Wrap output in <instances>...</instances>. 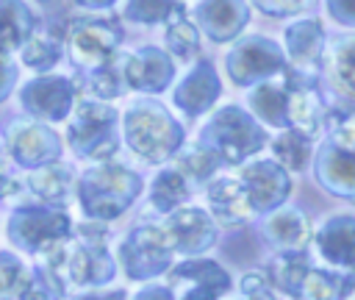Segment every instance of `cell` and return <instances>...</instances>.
I'll return each mask as SVG.
<instances>
[{
	"label": "cell",
	"mask_w": 355,
	"mask_h": 300,
	"mask_svg": "<svg viewBox=\"0 0 355 300\" xmlns=\"http://www.w3.org/2000/svg\"><path fill=\"white\" fill-rule=\"evenodd\" d=\"M122 131L128 147L144 161H166L183 144V128L158 100H136L128 106Z\"/></svg>",
	"instance_id": "1"
},
{
	"label": "cell",
	"mask_w": 355,
	"mask_h": 300,
	"mask_svg": "<svg viewBox=\"0 0 355 300\" xmlns=\"http://www.w3.org/2000/svg\"><path fill=\"white\" fill-rule=\"evenodd\" d=\"M141 192V178L122 164H97L78 183L80 206L94 222L119 217Z\"/></svg>",
	"instance_id": "2"
},
{
	"label": "cell",
	"mask_w": 355,
	"mask_h": 300,
	"mask_svg": "<svg viewBox=\"0 0 355 300\" xmlns=\"http://www.w3.org/2000/svg\"><path fill=\"white\" fill-rule=\"evenodd\" d=\"M200 144L208 147L225 164H241L266 144L263 125L239 106L219 108L202 128Z\"/></svg>",
	"instance_id": "3"
},
{
	"label": "cell",
	"mask_w": 355,
	"mask_h": 300,
	"mask_svg": "<svg viewBox=\"0 0 355 300\" xmlns=\"http://www.w3.org/2000/svg\"><path fill=\"white\" fill-rule=\"evenodd\" d=\"M67 139L69 147L83 158H94V161L111 158L119 147L116 111L100 100H80L69 114Z\"/></svg>",
	"instance_id": "4"
},
{
	"label": "cell",
	"mask_w": 355,
	"mask_h": 300,
	"mask_svg": "<svg viewBox=\"0 0 355 300\" xmlns=\"http://www.w3.org/2000/svg\"><path fill=\"white\" fill-rule=\"evenodd\" d=\"M67 281L78 286H103L114 278V258L105 247L103 222H86L75 239H67Z\"/></svg>",
	"instance_id": "5"
},
{
	"label": "cell",
	"mask_w": 355,
	"mask_h": 300,
	"mask_svg": "<svg viewBox=\"0 0 355 300\" xmlns=\"http://www.w3.org/2000/svg\"><path fill=\"white\" fill-rule=\"evenodd\" d=\"M286 67L283 47L266 36H244L225 56V69L236 86H258L286 72Z\"/></svg>",
	"instance_id": "6"
},
{
	"label": "cell",
	"mask_w": 355,
	"mask_h": 300,
	"mask_svg": "<svg viewBox=\"0 0 355 300\" xmlns=\"http://www.w3.org/2000/svg\"><path fill=\"white\" fill-rule=\"evenodd\" d=\"M67 236L69 217L53 206H25L17 208L8 219V239L28 253H42Z\"/></svg>",
	"instance_id": "7"
},
{
	"label": "cell",
	"mask_w": 355,
	"mask_h": 300,
	"mask_svg": "<svg viewBox=\"0 0 355 300\" xmlns=\"http://www.w3.org/2000/svg\"><path fill=\"white\" fill-rule=\"evenodd\" d=\"M119 42H122V28L116 25V19H80L67 33L69 56L86 72L108 64Z\"/></svg>",
	"instance_id": "8"
},
{
	"label": "cell",
	"mask_w": 355,
	"mask_h": 300,
	"mask_svg": "<svg viewBox=\"0 0 355 300\" xmlns=\"http://www.w3.org/2000/svg\"><path fill=\"white\" fill-rule=\"evenodd\" d=\"M119 258H122V267H125L128 278L147 281V278H155L164 269H169L172 247H169V242H166L161 228L141 225V228L128 233V239L122 242Z\"/></svg>",
	"instance_id": "9"
},
{
	"label": "cell",
	"mask_w": 355,
	"mask_h": 300,
	"mask_svg": "<svg viewBox=\"0 0 355 300\" xmlns=\"http://www.w3.org/2000/svg\"><path fill=\"white\" fill-rule=\"evenodd\" d=\"M250 197V206L252 211L258 214H266V211H275L286 203L288 192H291V178L288 172L275 161V158H258V161H250L239 169L236 175Z\"/></svg>",
	"instance_id": "10"
},
{
	"label": "cell",
	"mask_w": 355,
	"mask_h": 300,
	"mask_svg": "<svg viewBox=\"0 0 355 300\" xmlns=\"http://www.w3.org/2000/svg\"><path fill=\"white\" fill-rule=\"evenodd\" d=\"M19 103L36 119L61 122L72 114L75 83L69 78H61V75H39V78H33L31 83L22 86Z\"/></svg>",
	"instance_id": "11"
},
{
	"label": "cell",
	"mask_w": 355,
	"mask_h": 300,
	"mask_svg": "<svg viewBox=\"0 0 355 300\" xmlns=\"http://www.w3.org/2000/svg\"><path fill=\"white\" fill-rule=\"evenodd\" d=\"M161 231H164L172 253H183V256H200L216 239V225H214L211 214H205L202 208H191V206H183V208L166 214Z\"/></svg>",
	"instance_id": "12"
},
{
	"label": "cell",
	"mask_w": 355,
	"mask_h": 300,
	"mask_svg": "<svg viewBox=\"0 0 355 300\" xmlns=\"http://www.w3.org/2000/svg\"><path fill=\"white\" fill-rule=\"evenodd\" d=\"M6 147L11 158L25 169L55 164V158L61 156V142L44 122H14L8 128Z\"/></svg>",
	"instance_id": "13"
},
{
	"label": "cell",
	"mask_w": 355,
	"mask_h": 300,
	"mask_svg": "<svg viewBox=\"0 0 355 300\" xmlns=\"http://www.w3.org/2000/svg\"><path fill=\"white\" fill-rule=\"evenodd\" d=\"M286 83H288V128L305 136H316L324 128V117H327V108L316 86V75H302L288 67Z\"/></svg>",
	"instance_id": "14"
},
{
	"label": "cell",
	"mask_w": 355,
	"mask_h": 300,
	"mask_svg": "<svg viewBox=\"0 0 355 300\" xmlns=\"http://www.w3.org/2000/svg\"><path fill=\"white\" fill-rule=\"evenodd\" d=\"M283 53L291 69L302 72V75H316L322 61H324V31L322 22L313 17H300L291 25H286L283 31Z\"/></svg>",
	"instance_id": "15"
},
{
	"label": "cell",
	"mask_w": 355,
	"mask_h": 300,
	"mask_svg": "<svg viewBox=\"0 0 355 300\" xmlns=\"http://www.w3.org/2000/svg\"><path fill=\"white\" fill-rule=\"evenodd\" d=\"M122 78H125V86H130L136 92L158 94L175 78L172 56L166 50H161V47L144 44L136 53H130V56L122 58Z\"/></svg>",
	"instance_id": "16"
},
{
	"label": "cell",
	"mask_w": 355,
	"mask_h": 300,
	"mask_svg": "<svg viewBox=\"0 0 355 300\" xmlns=\"http://www.w3.org/2000/svg\"><path fill=\"white\" fill-rule=\"evenodd\" d=\"M313 172L322 189L336 197L355 200V147H338L324 139L316 150Z\"/></svg>",
	"instance_id": "17"
},
{
	"label": "cell",
	"mask_w": 355,
	"mask_h": 300,
	"mask_svg": "<svg viewBox=\"0 0 355 300\" xmlns=\"http://www.w3.org/2000/svg\"><path fill=\"white\" fill-rule=\"evenodd\" d=\"M247 22H250L247 0H200L194 6V25H200V31L214 42L236 39Z\"/></svg>",
	"instance_id": "18"
},
{
	"label": "cell",
	"mask_w": 355,
	"mask_h": 300,
	"mask_svg": "<svg viewBox=\"0 0 355 300\" xmlns=\"http://www.w3.org/2000/svg\"><path fill=\"white\" fill-rule=\"evenodd\" d=\"M313 244L322 256L336 269H352L355 267V214H333L327 217L316 233Z\"/></svg>",
	"instance_id": "19"
},
{
	"label": "cell",
	"mask_w": 355,
	"mask_h": 300,
	"mask_svg": "<svg viewBox=\"0 0 355 300\" xmlns=\"http://www.w3.org/2000/svg\"><path fill=\"white\" fill-rule=\"evenodd\" d=\"M219 92H222V83H219V75H216L214 64H211V61H200V64H194L191 72L175 86L172 100H175V106H178L183 114L197 117V114L208 111V108L216 103Z\"/></svg>",
	"instance_id": "20"
},
{
	"label": "cell",
	"mask_w": 355,
	"mask_h": 300,
	"mask_svg": "<svg viewBox=\"0 0 355 300\" xmlns=\"http://www.w3.org/2000/svg\"><path fill=\"white\" fill-rule=\"evenodd\" d=\"M208 208H211V217L219 222V225H227V228H236V225H244L255 211L250 206V197L241 186L239 178H230V175H219L208 183Z\"/></svg>",
	"instance_id": "21"
},
{
	"label": "cell",
	"mask_w": 355,
	"mask_h": 300,
	"mask_svg": "<svg viewBox=\"0 0 355 300\" xmlns=\"http://www.w3.org/2000/svg\"><path fill=\"white\" fill-rule=\"evenodd\" d=\"M263 236L280 253H302L305 244L311 242V222L300 208L280 206L269 211L263 222Z\"/></svg>",
	"instance_id": "22"
},
{
	"label": "cell",
	"mask_w": 355,
	"mask_h": 300,
	"mask_svg": "<svg viewBox=\"0 0 355 300\" xmlns=\"http://www.w3.org/2000/svg\"><path fill=\"white\" fill-rule=\"evenodd\" d=\"M247 103H250V111H252V117L258 122L286 131L288 128V83H286V72H280L272 81H263V83L252 86Z\"/></svg>",
	"instance_id": "23"
},
{
	"label": "cell",
	"mask_w": 355,
	"mask_h": 300,
	"mask_svg": "<svg viewBox=\"0 0 355 300\" xmlns=\"http://www.w3.org/2000/svg\"><path fill=\"white\" fill-rule=\"evenodd\" d=\"M352 292H355V278L349 269H324L311 264L294 300H344Z\"/></svg>",
	"instance_id": "24"
},
{
	"label": "cell",
	"mask_w": 355,
	"mask_h": 300,
	"mask_svg": "<svg viewBox=\"0 0 355 300\" xmlns=\"http://www.w3.org/2000/svg\"><path fill=\"white\" fill-rule=\"evenodd\" d=\"M324 67L330 83L344 94V100H355V33L336 36L324 50Z\"/></svg>",
	"instance_id": "25"
},
{
	"label": "cell",
	"mask_w": 355,
	"mask_h": 300,
	"mask_svg": "<svg viewBox=\"0 0 355 300\" xmlns=\"http://www.w3.org/2000/svg\"><path fill=\"white\" fill-rule=\"evenodd\" d=\"M164 42H166V53L172 58H178V61L197 58V53H200V28L194 25V19H189L186 6L175 3L172 14L166 17Z\"/></svg>",
	"instance_id": "26"
},
{
	"label": "cell",
	"mask_w": 355,
	"mask_h": 300,
	"mask_svg": "<svg viewBox=\"0 0 355 300\" xmlns=\"http://www.w3.org/2000/svg\"><path fill=\"white\" fill-rule=\"evenodd\" d=\"M36 19L22 0H0V53H14L33 33Z\"/></svg>",
	"instance_id": "27"
},
{
	"label": "cell",
	"mask_w": 355,
	"mask_h": 300,
	"mask_svg": "<svg viewBox=\"0 0 355 300\" xmlns=\"http://www.w3.org/2000/svg\"><path fill=\"white\" fill-rule=\"evenodd\" d=\"M172 281H189L191 286L208 289L216 297L230 289V275L216 261H208V258H189V261L178 264L172 269Z\"/></svg>",
	"instance_id": "28"
},
{
	"label": "cell",
	"mask_w": 355,
	"mask_h": 300,
	"mask_svg": "<svg viewBox=\"0 0 355 300\" xmlns=\"http://www.w3.org/2000/svg\"><path fill=\"white\" fill-rule=\"evenodd\" d=\"M272 153H275V161L286 169V172H300L308 167L311 161V153H313V144H311V136L294 131V128H286L275 136L272 142Z\"/></svg>",
	"instance_id": "29"
},
{
	"label": "cell",
	"mask_w": 355,
	"mask_h": 300,
	"mask_svg": "<svg viewBox=\"0 0 355 300\" xmlns=\"http://www.w3.org/2000/svg\"><path fill=\"white\" fill-rule=\"evenodd\" d=\"M69 183H72V172L58 161L39 167V169H31V175H28L31 192L44 203H61L69 192Z\"/></svg>",
	"instance_id": "30"
},
{
	"label": "cell",
	"mask_w": 355,
	"mask_h": 300,
	"mask_svg": "<svg viewBox=\"0 0 355 300\" xmlns=\"http://www.w3.org/2000/svg\"><path fill=\"white\" fill-rule=\"evenodd\" d=\"M189 197V183L186 178L172 167V169H161L150 186V203L155 211L161 214H172L180 208V203H186Z\"/></svg>",
	"instance_id": "31"
},
{
	"label": "cell",
	"mask_w": 355,
	"mask_h": 300,
	"mask_svg": "<svg viewBox=\"0 0 355 300\" xmlns=\"http://www.w3.org/2000/svg\"><path fill=\"white\" fill-rule=\"evenodd\" d=\"M308 269H311V261H308L305 250L302 253H277L269 264V281L288 297H297V289Z\"/></svg>",
	"instance_id": "32"
},
{
	"label": "cell",
	"mask_w": 355,
	"mask_h": 300,
	"mask_svg": "<svg viewBox=\"0 0 355 300\" xmlns=\"http://www.w3.org/2000/svg\"><path fill=\"white\" fill-rule=\"evenodd\" d=\"M22 53V64L36 69V72H47L61 61V42H55L47 31H36L25 39V44L19 47Z\"/></svg>",
	"instance_id": "33"
},
{
	"label": "cell",
	"mask_w": 355,
	"mask_h": 300,
	"mask_svg": "<svg viewBox=\"0 0 355 300\" xmlns=\"http://www.w3.org/2000/svg\"><path fill=\"white\" fill-rule=\"evenodd\" d=\"M324 128L327 142L338 147H355V100H341L338 106L327 108Z\"/></svg>",
	"instance_id": "34"
},
{
	"label": "cell",
	"mask_w": 355,
	"mask_h": 300,
	"mask_svg": "<svg viewBox=\"0 0 355 300\" xmlns=\"http://www.w3.org/2000/svg\"><path fill=\"white\" fill-rule=\"evenodd\" d=\"M216 167H219V158L208 150V147H202L200 142L197 144H191V147H186L180 156H178V172L186 178V181H205V178H211L214 172H216Z\"/></svg>",
	"instance_id": "35"
},
{
	"label": "cell",
	"mask_w": 355,
	"mask_h": 300,
	"mask_svg": "<svg viewBox=\"0 0 355 300\" xmlns=\"http://www.w3.org/2000/svg\"><path fill=\"white\" fill-rule=\"evenodd\" d=\"M86 86L92 89V97L105 103V100H114L122 94L125 89V78H122V67L114 64V58L92 72H86Z\"/></svg>",
	"instance_id": "36"
},
{
	"label": "cell",
	"mask_w": 355,
	"mask_h": 300,
	"mask_svg": "<svg viewBox=\"0 0 355 300\" xmlns=\"http://www.w3.org/2000/svg\"><path fill=\"white\" fill-rule=\"evenodd\" d=\"M31 272L14 253H0V297H19L28 286Z\"/></svg>",
	"instance_id": "37"
},
{
	"label": "cell",
	"mask_w": 355,
	"mask_h": 300,
	"mask_svg": "<svg viewBox=\"0 0 355 300\" xmlns=\"http://www.w3.org/2000/svg\"><path fill=\"white\" fill-rule=\"evenodd\" d=\"M178 0H128L125 3V17L139 22V25H155L166 22Z\"/></svg>",
	"instance_id": "38"
},
{
	"label": "cell",
	"mask_w": 355,
	"mask_h": 300,
	"mask_svg": "<svg viewBox=\"0 0 355 300\" xmlns=\"http://www.w3.org/2000/svg\"><path fill=\"white\" fill-rule=\"evenodd\" d=\"M250 3L269 17H294V14H302L305 8H311L316 0H250Z\"/></svg>",
	"instance_id": "39"
},
{
	"label": "cell",
	"mask_w": 355,
	"mask_h": 300,
	"mask_svg": "<svg viewBox=\"0 0 355 300\" xmlns=\"http://www.w3.org/2000/svg\"><path fill=\"white\" fill-rule=\"evenodd\" d=\"M244 300H275V286L263 272H247L241 278Z\"/></svg>",
	"instance_id": "40"
},
{
	"label": "cell",
	"mask_w": 355,
	"mask_h": 300,
	"mask_svg": "<svg viewBox=\"0 0 355 300\" xmlns=\"http://www.w3.org/2000/svg\"><path fill=\"white\" fill-rule=\"evenodd\" d=\"M22 189L19 178L11 172V153L6 147V142L0 139V197H11Z\"/></svg>",
	"instance_id": "41"
},
{
	"label": "cell",
	"mask_w": 355,
	"mask_h": 300,
	"mask_svg": "<svg viewBox=\"0 0 355 300\" xmlns=\"http://www.w3.org/2000/svg\"><path fill=\"white\" fill-rule=\"evenodd\" d=\"M327 14L344 25V28H355V0H324Z\"/></svg>",
	"instance_id": "42"
},
{
	"label": "cell",
	"mask_w": 355,
	"mask_h": 300,
	"mask_svg": "<svg viewBox=\"0 0 355 300\" xmlns=\"http://www.w3.org/2000/svg\"><path fill=\"white\" fill-rule=\"evenodd\" d=\"M47 286H50V283H47L44 272L36 269V272H31V281H28V286L19 292L17 300H53L50 292H47Z\"/></svg>",
	"instance_id": "43"
},
{
	"label": "cell",
	"mask_w": 355,
	"mask_h": 300,
	"mask_svg": "<svg viewBox=\"0 0 355 300\" xmlns=\"http://www.w3.org/2000/svg\"><path fill=\"white\" fill-rule=\"evenodd\" d=\"M14 83H17V69H14V61H11L6 53H0V103L8 97V92L14 89Z\"/></svg>",
	"instance_id": "44"
},
{
	"label": "cell",
	"mask_w": 355,
	"mask_h": 300,
	"mask_svg": "<svg viewBox=\"0 0 355 300\" xmlns=\"http://www.w3.org/2000/svg\"><path fill=\"white\" fill-rule=\"evenodd\" d=\"M133 300H172V294H169V289H164V286H147V289H141Z\"/></svg>",
	"instance_id": "45"
},
{
	"label": "cell",
	"mask_w": 355,
	"mask_h": 300,
	"mask_svg": "<svg viewBox=\"0 0 355 300\" xmlns=\"http://www.w3.org/2000/svg\"><path fill=\"white\" fill-rule=\"evenodd\" d=\"M180 300H216V294L214 292H208V289H200V286H191Z\"/></svg>",
	"instance_id": "46"
},
{
	"label": "cell",
	"mask_w": 355,
	"mask_h": 300,
	"mask_svg": "<svg viewBox=\"0 0 355 300\" xmlns=\"http://www.w3.org/2000/svg\"><path fill=\"white\" fill-rule=\"evenodd\" d=\"M78 6H83V8H108L111 3H116V0H75Z\"/></svg>",
	"instance_id": "47"
},
{
	"label": "cell",
	"mask_w": 355,
	"mask_h": 300,
	"mask_svg": "<svg viewBox=\"0 0 355 300\" xmlns=\"http://www.w3.org/2000/svg\"><path fill=\"white\" fill-rule=\"evenodd\" d=\"M80 300H125V294H122V292H111V294H86V297H80Z\"/></svg>",
	"instance_id": "48"
},
{
	"label": "cell",
	"mask_w": 355,
	"mask_h": 300,
	"mask_svg": "<svg viewBox=\"0 0 355 300\" xmlns=\"http://www.w3.org/2000/svg\"><path fill=\"white\" fill-rule=\"evenodd\" d=\"M349 272H352V278H355V267H352V269H349Z\"/></svg>",
	"instance_id": "49"
}]
</instances>
